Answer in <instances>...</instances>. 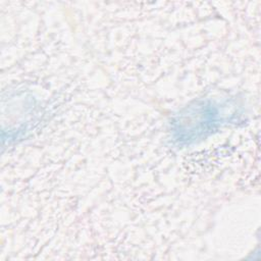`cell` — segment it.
Wrapping results in <instances>:
<instances>
[{
  "label": "cell",
  "mask_w": 261,
  "mask_h": 261,
  "mask_svg": "<svg viewBox=\"0 0 261 261\" xmlns=\"http://www.w3.org/2000/svg\"><path fill=\"white\" fill-rule=\"evenodd\" d=\"M223 121L222 112L213 101L199 100L182 109L172 120L171 135L177 144H191L211 134Z\"/></svg>",
  "instance_id": "1"
}]
</instances>
